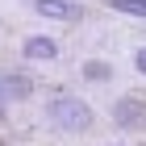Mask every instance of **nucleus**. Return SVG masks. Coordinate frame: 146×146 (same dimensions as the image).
<instances>
[{"label": "nucleus", "instance_id": "obj_5", "mask_svg": "<svg viewBox=\"0 0 146 146\" xmlns=\"http://www.w3.org/2000/svg\"><path fill=\"white\" fill-rule=\"evenodd\" d=\"M58 54V42L54 38H25V58H34V63H50V58Z\"/></svg>", "mask_w": 146, "mask_h": 146}, {"label": "nucleus", "instance_id": "obj_4", "mask_svg": "<svg viewBox=\"0 0 146 146\" xmlns=\"http://www.w3.org/2000/svg\"><path fill=\"white\" fill-rule=\"evenodd\" d=\"M34 9L54 21H79V4H71V0H34Z\"/></svg>", "mask_w": 146, "mask_h": 146}, {"label": "nucleus", "instance_id": "obj_9", "mask_svg": "<svg viewBox=\"0 0 146 146\" xmlns=\"http://www.w3.org/2000/svg\"><path fill=\"white\" fill-rule=\"evenodd\" d=\"M4 109H9V100H4V96H0V121H4Z\"/></svg>", "mask_w": 146, "mask_h": 146}, {"label": "nucleus", "instance_id": "obj_6", "mask_svg": "<svg viewBox=\"0 0 146 146\" xmlns=\"http://www.w3.org/2000/svg\"><path fill=\"white\" fill-rule=\"evenodd\" d=\"M109 9L129 13V17H146V0H109Z\"/></svg>", "mask_w": 146, "mask_h": 146}, {"label": "nucleus", "instance_id": "obj_8", "mask_svg": "<svg viewBox=\"0 0 146 146\" xmlns=\"http://www.w3.org/2000/svg\"><path fill=\"white\" fill-rule=\"evenodd\" d=\"M134 67H138V71H142V75H146V46H142V50H138V54H134Z\"/></svg>", "mask_w": 146, "mask_h": 146}, {"label": "nucleus", "instance_id": "obj_1", "mask_svg": "<svg viewBox=\"0 0 146 146\" xmlns=\"http://www.w3.org/2000/svg\"><path fill=\"white\" fill-rule=\"evenodd\" d=\"M46 117L58 125V129H67V134H84V129H92V109L79 96H71V92H58V96H50V104H46Z\"/></svg>", "mask_w": 146, "mask_h": 146}, {"label": "nucleus", "instance_id": "obj_7", "mask_svg": "<svg viewBox=\"0 0 146 146\" xmlns=\"http://www.w3.org/2000/svg\"><path fill=\"white\" fill-rule=\"evenodd\" d=\"M84 75H88V79H104V75H109V63H88Z\"/></svg>", "mask_w": 146, "mask_h": 146}, {"label": "nucleus", "instance_id": "obj_3", "mask_svg": "<svg viewBox=\"0 0 146 146\" xmlns=\"http://www.w3.org/2000/svg\"><path fill=\"white\" fill-rule=\"evenodd\" d=\"M0 96L4 100H29L34 96V79L25 75V71H4L0 75Z\"/></svg>", "mask_w": 146, "mask_h": 146}, {"label": "nucleus", "instance_id": "obj_2", "mask_svg": "<svg viewBox=\"0 0 146 146\" xmlns=\"http://www.w3.org/2000/svg\"><path fill=\"white\" fill-rule=\"evenodd\" d=\"M113 121L121 129H142L146 125V100L142 96H117L113 100Z\"/></svg>", "mask_w": 146, "mask_h": 146}]
</instances>
